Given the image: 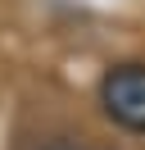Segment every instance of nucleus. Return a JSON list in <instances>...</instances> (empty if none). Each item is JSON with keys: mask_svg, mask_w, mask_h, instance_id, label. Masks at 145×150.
I'll list each match as a JSON object with an SVG mask.
<instances>
[{"mask_svg": "<svg viewBox=\"0 0 145 150\" xmlns=\"http://www.w3.org/2000/svg\"><path fill=\"white\" fill-rule=\"evenodd\" d=\"M104 114L127 132H145V64H118L100 82Z\"/></svg>", "mask_w": 145, "mask_h": 150, "instance_id": "1", "label": "nucleus"}]
</instances>
